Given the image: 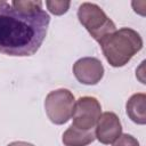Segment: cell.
Wrapping results in <instances>:
<instances>
[{
	"label": "cell",
	"instance_id": "277c9868",
	"mask_svg": "<svg viewBox=\"0 0 146 146\" xmlns=\"http://www.w3.org/2000/svg\"><path fill=\"white\" fill-rule=\"evenodd\" d=\"M74 104V95L68 89L60 88L52 90L44 99L46 114L52 123L64 124L71 119Z\"/></svg>",
	"mask_w": 146,
	"mask_h": 146
},
{
	"label": "cell",
	"instance_id": "8992f818",
	"mask_svg": "<svg viewBox=\"0 0 146 146\" xmlns=\"http://www.w3.org/2000/svg\"><path fill=\"white\" fill-rule=\"evenodd\" d=\"M73 74L82 84H97L104 76V66L98 58L83 57L74 63Z\"/></svg>",
	"mask_w": 146,
	"mask_h": 146
},
{
	"label": "cell",
	"instance_id": "7a4b0ae2",
	"mask_svg": "<svg viewBox=\"0 0 146 146\" xmlns=\"http://www.w3.org/2000/svg\"><path fill=\"white\" fill-rule=\"evenodd\" d=\"M98 43L106 60L113 67L124 66L143 48L140 34L129 27L115 30Z\"/></svg>",
	"mask_w": 146,
	"mask_h": 146
},
{
	"label": "cell",
	"instance_id": "52a82bcc",
	"mask_svg": "<svg viewBox=\"0 0 146 146\" xmlns=\"http://www.w3.org/2000/svg\"><path fill=\"white\" fill-rule=\"evenodd\" d=\"M122 135V125L119 116L113 112L103 113L97 123L95 137L105 145L113 144Z\"/></svg>",
	"mask_w": 146,
	"mask_h": 146
},
{
	"label": "cell",
	"instance_id": "30bf717a",
	"mask_svg": "<svg viewBox=\"0 0 146 146\" xmlns=\"http://www.w3.org/2000/svg\"><path fill=\"white\" fill-rule=\"evenodd\" d=\"M13 9L25 13V14H34L42 10L41 1H32V0H14L10 2Z\"/></svg>",
	"mask_w": 146,
	"mask_h": 146
},
{
	"label": "cell",
	"instance_id": "6da1fadb",
	"mask_svg": "<svg viewBox=\"0 0 146 146\" xmlns=\"http://www.w3.org/2000/svg\"><path fill=\"white\" fill-rule=\"evenodd\" d=\"M50 16L42 9L34 14L17 11L9 5L0 11V54L32 56L41 47Z\"/></svg>",
	"mask_w": 146,
	"mask_h": 146
},
{
	"label": "cell",
	"instance_id": "9c48e42d",
	"mask_svg": "<svg viewBox=\"0 0 146 146\" xmlns=\"http://www.w3.org/2000/svg\"><path fill=\"white\" fill-rule=\"evenodd\" d=\"M96 139L92 130H82L71 125L63 133V144L65 146H87Z\"/></svg>",
	"mask_w": 146,
	"mask_h": 146
},
{
	"label": "cell",
	"instance_id": "3957f363",
	"mask_svg": "<svg viewBox=\"0 0 146 146\" xmlns=\"http://www.w3.org/2000/svg\"><path fill=\"white\" fill-rule=\"evenodd\" d=\"M78 18L89 34L97 41H102L116 30L114 22L96 3L83 2L78 9Z\"/></svg>",
	"mask_w": 146,
	"mask_h": 146
},
{
	"label": "cell",
	"instance_id": "8fae6325",
	"mask_svg": "<svg viewBox=\"0 0 146 146\" xmlns=\"http://www.w3.org/2000/svg\"><path fill=\"white\" fill-rule=\"evenodd\" d=\"M46 6L51 14L59 16V15L65 14L68 10L71 2L70 1H57V0L50 1V0H48V1H46Z\"/></svg>",
	"mask_w": 146,
	"mask_h": 146
},
{
	"label": "cell",
	"instance_id": "4fadbf2b",
	"mask_svg": "<svg viewBox=\"0 0 146 146\" xmlns=\"http://www.w3.org/2000/svg\"><path fill=\"white\" fill-rule=\"evenodd\" d=\"M7 146H34V145L26 143V141H13V143L8 144Z\"/></svg>",
	"mask_w": 146,
	"mask_h": 146
},
{
	"label": "cell",
	"instance_id": "5b68a950",
	"mask_svg": "<svg viewBox=\"0 0 146 146\" xmlns=\"http://www.w3.org/2000/svg\"><path fill=\"white\" fill-rule=\"evenodd\" d=\"M102 115V106L95 97H80L73 108V127L82 130H92L99 116Z\"/></svg>",
	"mask_w": 146,
	"mask_h": 146
},
{
	"label": "cell",
	"instance_id": "ba28073f",
	"mask_svg": "<svg viewBox=\"0 0 146 146\" xmlns=\"http://www.w3.org/2000/svg\"><path fill=\"white\" fill-rule=\"evenodd\" d=\"M146 95L143 92H138L132 95L125 104V111L129 119L137 124L146 123Z\"/></svg>",
	"mask_w": 146,
	"mask_h": 146
},
{
	"label": "cell",
	"instance_id": "5bb4252c",
	"mask_svg": "<svg viewBox=\"0 0 146 146\" xmlns=\"http://www.w3.org/2000/svg\"><path fill=\"white\" fill-rule=\"evenodd\" d=\"M9 5H10V3H9V2H7V1H0V11H1L2 9L7 8Z\"/></svg>",
	"mask_w": 146,
	"mask_h": 146
},
{
	"label": "cell",
	"instance_id": "7c38bea8",
	"mask_svg": "<svg viewBox=\"0 0 146 146\" xmlns=\"http://www.w3.org/2000/svg\"><path fill=\"white\" fill-rule=\"evenodd\" d=\"M113 146H139V143L131 135L123 133L113 143Z\"/></svg>",
	"mask_w": 146,
	"mask_h": 146
}]
</instances>
